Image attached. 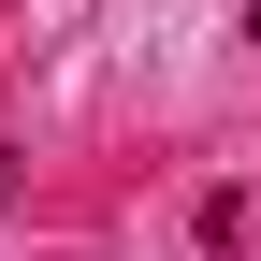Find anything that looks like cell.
<instances>
[{
    "instance_id": "cell-1",
    "label": "cell",
    "mask_w": 261,
    "mask_h": 261,
    "mask_svg": "<svg viewBox=\"0 0 261 261\" xmlns=\"http://www.w3.org/2000/svg\"><path fill=\"white\" fill-rule=\"evenodd\" d=\"M247 44H261V0H247Z\"/></svg>"
}]
</instances>
